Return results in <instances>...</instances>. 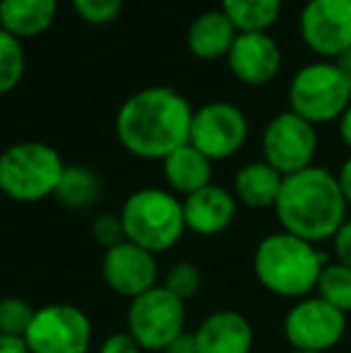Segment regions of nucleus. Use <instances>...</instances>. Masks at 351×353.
<instances>
[{"label":"nucleus","mask_w":351,"mask_h":353,"mask_svg":"<svg viewBox=\"0 0 351 353\" xmlns=\"http://www.w3.org/2000/svg\"><path fill=\"white\" fill-rule=\"evenodd\" d=\"M192 103L174 87H145L128 97L116 113V135L128 154L164 161L190 142Z\"/></svg>","instance_id":"f257e3e1"},{"label":"nucleus","mask_w":351,"mask_h":353,"mask_svg":"<svg viewBox=\"0 0 351 353\" xmlns=\"http://www.w3.org/2000/svg\"><path fill=\"white\" fill-rule=\"evenodd\" d=\"M274 214L281 231L318 245L337 236L349 219V207L337 173L313 163L284 178Z\"/></svg>","instance_id":"f03ea898"},{"label":"nucleus","mask_w":351,"mask_h":353,"mask_svg":"<svg viewBox=\"0 0 351 353\" xmlns=\"http://www.w3.org/2000/svg\"><path fill=\"white\" fill-rule=\"evenodd\" d=\"M328 262L318 245L286 231L265 236L253 252L255 279L267 293L286 301L313 296Z\"/></svg>","instance_id":"7ed1b4c3"},{"label":"nucleus","mask_w":351,"mask_h":353,"mask_svg":"<svg viewBox=\"0 0 351 353\" xmlns=\"http://www.w3.org/2000/svg\"><path fill=\"white\" fill-rule=\"evenodd\" d=\"M126 241L159 255L178 245L185 233L183 200L164 188H142L128 195L121 207Z\"/></svg>","instance_id":"20e7f679"},{"label":"nucleus","mask_w":351,"mask_h":353,"mask_svg":"<svg viewBox=\"0 0 351 353\" xmlns=\"http://www.w3.org/2000/svg\"><path fill=\"white\" fill-rule=\"evenodd\" d=\"M66 161L56 147L24 140L0 154V192L8 200L32 205L56 195Z\"/></svg>","instance_id":"39448f33"},{"label":"nucleus","mask_w":351,"mask_h":353,"mask_svg":"<svg viewBox=\"0 0 351 353\" xmlns=\"http://www.w3.org/2000/svg\"><path fill=\"white\" fill-rule=\"evenodd\" d=\"M289 111L315 128L342 118L351 103V79L334 61H315L303 65L289 82Z\"/></svg>","instance_id":"423d86ee"},{"label":"nucleus","mask_w":351,"mask_h":353,"mask_svg":"<svg viewBox=\"0 0 351 353\" xmlns=\"http://www.w3.org/2000/svg\"><path fill=\"white\" fill-rule=\"evenodd\" d=\"M185 303L169 288L154 286L132 298L128 307V334L142 351H164L185 332Z\"/></svg>","instance_id":"0eeeda50"},{"label":"nucleus","mask_w":351,"mask_h":353,"mask_svg":"<svg viewBox=\"0 0 351 353\" xmlns=\"http://www.w3.org/2000/svg\"><path fill=\"white\" fill-rule=\"evenodd\" d=\"M349 327V315L330 305L320 296L294 301L284 317V339L291 351L330 353L342 344Z\"/></svg>","instance_id":"6e6552de"},{"label":"nucleus","mask_w":351,"mask_h":353,"mask_svg":"<svg viewBox=\"0 0 351 353\" xmlns=\"http://www.w3.org/2000/svg\"><path fill=\"white\" fill-rule=\"evenodd\" d=\"M94 327L82 307L51 303L37 310L24 341L32 353H89Z\"/></svg>","instance_id":"1a4fd4ad"},{"label":"nucleus","mask_w":351,"mask_h":353,"mask_svg":"<svg viewBox=\"0 0 351 353\" xmlns=\"http://www.w3.org/2000/svg\"><path fill=\"white\" fill-rule=\"evenodd\" d=\"M248 118L231 101H210L192 113L190 144L212 163L236 157L248 142Z\"/></svg>","instance_id":"9d476101"},{"label":"nucleus","mask_w":351,"mask_h":353,"mask_svg":"<svg viewBox=\"0 0 351 353\" xmlns=\"http://www.w3.org/2000/svg\"><path fill=\"white\" fill-rule=\"evenodd\" d=\"M318 154V130L294 111H281L263 132V159L281 176H291L313 166Z\"/></svg>","instance_id":"9b49d317"},{"label":"nucleus","mask_w":351,"mask_h":353,"mask_svg":"<svg viewBox=\"0 0 351 353\" xmlns=\"http://www.w3.org/2000/svg\"><path fill=\"white\" fill-rule=\"evenodd\" d=\"M299 34L320 61H334L351 46V0H305Z\"/></svg>","instance_id":"f8f14e48"},{"label":"nucleus","mask_w":351,"mask_h":353,"mask_svg":"<svg viewBox=\"0 0 351 353\" xmlns=\"http://www.w3.org/2000/svg\"><path fill=\"white\" fill-rule=\"evenodd\" d=\"M101 276L113 293L132 301V298L142 296L157 286L159 265H157V257L152 252L126 241L103 252Z\"/></svg>","instance_id":"ddd939ff"},{"label":"nucleus","mask_w":351,"mask_h":353,"mask_svg":"<svg viewBox=\"0 0 351 353\" xmlns=\"http://www.w3.org/2000/svg\"><path fill=\"white\" fill-rule=\"evenodd\" d=\"M226 65L239 82L248 87H263L281 70V48L267 32H243L236 37Z\"/></svg>","instance_id":"4468645a"},{"label":"nucleus","mask_w":351,"mask_h":353,"mask_svg":"<svg viewBox=\"0 0 351 353\" xmlns=\"http://www.w3.org/2000/svg\"><path fill=\"white\" fill-rule=\"evenodd\" d=\"M197 353H250L255 332L250 320L239 310H217L200 322L195 332Z\"/></svg>","instance_id":"2eb2a0df"},{"label":"nucleus","mask_w":351,"mask_h":353,"mask_svg":"<svg viewBox=\"0 0 351 353\" xmlns=\"http://www.w3.org/2000/svg\"><path fill=\"white\" fill-rule=\"evenodd\" d=\"M236 210H239V202H236L234 192H229L221 185H214V183L183 197L185 228L197 233V236L224 233L234 223Z\"/></svg>","instance_id":"dca6fc26"},{"label":"nucleus","mask_w":351,"mask_h":353,"mask_svg":"<svg viewBox=\"0 0 351 353\" xmlns=\"http://www.w3.org/2000/svg\"><path fill=\"white\" fill-rule=\"evenodd\" d=\"M239 29L219 8L205 10L190 22L185 34V43L190 53L200 61H219L226 58L234 46Z\"/></svg>","instance_id":"f3484780"},{"label":"nucleus","mask_w":351,"mask_h":353,"mask_svg":"<svg viewBox=\"0 0 351 353\" xmlns=\"http://www.w3.org/2000/svg\"><path fill=\"white\" fill-rule=\"evenodd\" d=\"M58 0H0V29L14 39H37L53 27Z\"/></svg>","instance_id":"a211bd4d"},{"label":"nucleus","mask_w":351,"mask_h":353,"mask_svg":"<svg viewBox=\"0 0 351 353\" xmlns=\"http://www.w3.org/2000/svg\"><path fill=\"white\" fill-rule=\"evenodd\" d=\"M161 173L174 195L188 197L212 183V161L188 142L161 161Z\"/></svg>","instance_id":"6ab92c4d"},{"label":"nucleus","mask_w":351,"mask_h":353,"mask_svg":"<svg viewBox=\"0 0 351 353\" xmlns=\"http://www.w3.org/2000/svg\"><path fill=\"white\" fill-rule=\"evenodd\" d=\"M281 183H284V176L277 168H272L265 159L250 161L236 171L234 197L248 210H274Z\"/></svg>","instance_id":"aec40b11"},{"label":"nucleus","mask_w":351,"mask_h":353,"mask_svg":"<svg viewBox=\"0 0 351 353\" xmlns=\"http://www.w3.org/2000/svg\"><path fill=\"white\" fill-rule=\"evenodd\" d=\"M284 0H219V10L231 19L239 34L270 32L281 14Z\"/></svg>","instance_id":"412c9836"},{"label":"nucleus","mask_w":351,"mask_h":353,"mask_svg":"<svg viewBox=\"0 0 351 353\" xmlns=\"http://www.w3.org/2000/svg\"><path fill=\"white\" fill-rule=\"evenodd\" d=\"M101 192V183L99 176L87 166H66L63 178L56 188V200L68 210H89L94 202L99 200Z\"/></svg>","instance_id":"4be33fe9"},{"label":"nucleus","mask_w":351,"mask_h":353,"mask_svg":"<svg viewBox=\"0 0 351 353\" xmlns=\"http://www.w3.org/2000/svg\"><path fill=\"white\" fill-rule=\"evenodd\" d=\"M315 296L328 301L344 315H351V267L342 262H328L315 286Z\"/></svg>","instance_id":"5701e85b"},{"label":"nucleus","mask_w":351,"mask_h":353,"mask_svg":"<svg viewBox=\"0 0 351 353\" xmlns=\"http://www.w3.org/2000/svg\"><path fill=\"white\" fill-rule=\"evenodd\" d=\"M27 70V56L19 39L0 29V97L14 92Z\"/></svg>","instance_id":"b1692460"},{"label":"nucleus","mask_w":351,"mask_h":353,"mask_svg":"<svg viewBox=\"0 0 351 353\" xmlns=\"http://www.w3.org/2000/svg\"><path fill=\"white\" fill-rule=\"evenodd\" d=\"M34 315H37V310L24 298L19 296L0 298V334L24 336L29 325H32Z\"/></svg>","instance_id":"393cba45"},{"label":"nucleus","mask_w":351,"mask_h":353,"mask_svg":"<svg viewBox=\"0 0 351 353\" xmlns=\"http://www.w3.org/2000/svg\"><path fill=\"white\" fill-rule=\"evenodd\" d=\"M164 288H169L176 298H181L183 303L192 301V298L200 293V286H202V274L195 265L190 262H178V265L171 267L164 276Z\"/></svg>","instance_id":"a878e982"},{"label":"nucleus","mask_w":351,"mask_h":353,"mask_svg":"<svg viewBox=\"0 0 351 353\" xmlns=\"http://www.w3.org/2000/svg\"><path fill=\"white\" fill-rule=\"evenodd\" d=\"M80 19L94 27H103L118 19L123 10V0H70Z\"/></svg>","instance_id":"bb28decb"},{"label":"nucleus","mask_w":351,"mask_h":353,"mask_svg":"<svg viewBox=\"0 0 351 353\" xmlns=\"http://www.w3.org/2000/svg\"><path fill=\"white\" fill-rule=\"evenodd\" d=\"M92 236L103 250L116 248L121 243H126V231H123L121 214H99L92 223Z\"/></svg>","instance_id":"cd10ccee"},{"label":"nucleus","mask_w":351,"mask_h":353,"mask_svg":"<svg viewBox=\"0 0 351 353\" xmlns=\"http://www.w3.org/2000/svg\"><path fill=\"white\" fill-rule=\"evenodd\" d=\"M332 250H334V260L351 267V216L342 223L337 236L332 238Z\"/></svg>","instance_id":"c85d7f7f"},{"label":"nucleus","mask_w":351,"mask_h":353,"mask_svg":"<svg viewBox=\"0 0 351 353\" xmlns=\"http://www.w3.org/2000/svg\"><path fill=\"white\" fill-rule=\"evenodd\" d=\"M142 349L137 346V341L132 339L128 332H118V334H111L106 341L101 344L99 353H140Z\"/></svg>","instance_id":"c756f323"},{"label":"nucleus","mask_w":351,"mask_h":353,"mask_svg":"<svg viewBox=\"0 0 351 353\" xmlns=\"http://www.w3.org/2000/svg\"><path fill=\"white\" fill-rule=\"evenodd\" d=\"M337 181H339V188H342V195L347 200V207L351 210V154L344 159V163L339 166L337 171Z\"/></svg>","instance_id":"7c9ffc66"},{"label":"nucleus","mask_w":351,"mask_h":353,"mask_svg":"<svg viewBox=\"0 0 351 353\" xmlns=\"http://www.w3.org/2000/svg\"><path fill=\"white\" fill-rule=\"evenodd\" d=\"M0 353H32L24 336L0 334Z\"/></svg>","instance_id":"2f4dec72"},{"label":"nucleus","mask_w":351,"mask_h":353,"mask_svg":"<svg viewBox=\"0 0 351 353\" xmlns=\"http://www.w3.org/2000/svg\"><path fill=\"white\" fill-rule=\"evenodd\" d=\"M161 353H197V346H195V336L192 332H183L181 336L174 341L171 346H166Z\"/></svg>","instance_id":"473e14b6"},{"label":"nucleus","mask_w":351,"mask_h":353,"mask_svg":"<svg viewBox=\"0 0 351 353\" xmlns=\"http://www.w3.org/2000/svg\"><path fill=\"white\" fill-rule=\"evenodd\" d=\"M337 128H339V140L351 152V103L347 106V111L342 113V118L337 121Z\"/></svg>","instance_id":"72a5a7b5"},{"label":"nucleus","mask_w":351,"mask_h":353,"mask_svg":"<svg viewBox=\"0 0 351 353\" xmlns=\"http://www.w3.org/2000/svg\"><path fill=\"white\" fill-rule=\"evenodd\" d=\"M334 65H337L339 70H342V72L351 79V46H349L344 53H339V56L334 58Z\"/></svg>","instance_id":"f704fd0d"},{"label":"nucleus","mask_w":351,"mask_h":353,"mask_svg":"<svg viewBox=\"0 0 351 353\" xmlns=\"http://www.w3.org/2000/svg\"><path fill=\"white\" fill-rule=\"evenodd\" d=\"M289 353H313V351H289Z\"/></svg>","instance_id":"c9c22d12"}]
</instances>
